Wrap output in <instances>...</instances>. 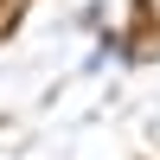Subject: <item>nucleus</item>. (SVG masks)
<instances>
[{"mask_svg":"<svg viewBox=\"0 0 160 160\" xmlns=\"http://www.w3.org/2000/svg\"><path fill=\"white\" fill-rule=\"evenodd\" d=\"M19 13H26V0H0V38L19 26Z\"/></svg>","mask_w":160,"mask_h":160,"instance_id":"1","label":"nucleus"}]
</instances>
